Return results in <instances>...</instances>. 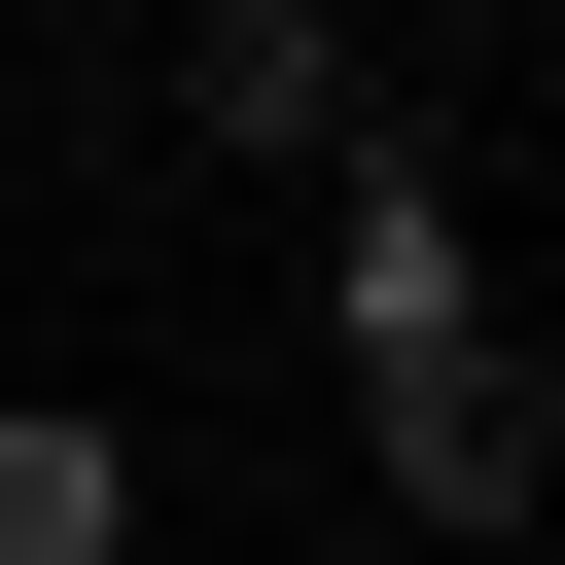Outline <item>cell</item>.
<instances>
[{
	"label": "cell",
	"mask_w": 565,
	"mask_h": 565,
	"mask_svg": "<svg viewBox=\"0 0 565 565\" xmlns=\"http://www.w3.org/2000/svg\"><path fill=\"white\" fill-rule=\"evenodd\" d=\"M318 353H353V388H459V353H530V318H494V247H459V177H424V141H353V177H318Z\"/></svg>",
	"instance_id": "cell-1"
},
{
	"label": "cell",
	"mask_w": 565,
	"mask_h": 565,
	"mask_svg": "<svg viewBox=\"0 0 565 565\" xmlns=\"http://www.w3.org/2000/svg\"><path fill=\"white\" fill-rule=\"evenodd\" d=\"M177 141H212V177H353V141H388V71H353L318 0H177Z\"/></svg>",
	"instance_id": "cell-2"
},
{
	"label": "cell",
	"mask_w": 565,
	"mask_h": 565,
	"mask_svg": "<svg viewBox=\"0 0 565 565\" xmlns=\"http://www.w3.org/2000/svg\"><path fill=\"white\" fill-rule=\"evenodd\" d=\"M353 459H388V530H424V565H494L565 424H530V353H459V388H353Z\"/></svg>",
	"instance_id": "cell-3"
},
{
	"label": "cell",
	"mask_w": 565,
	"mask_h": 565,
	"mask_svg": "<svg viewBox=\"0 0 565 565\" xmlns=\"http://www.w3.org/2000/svg\"><path fill=\"white\" fill-rule=\"evenodd\" d=\"M0 565H141V424L106 388H0Z\"/></svg>",
	"instance_id": "cell-4"
}]
</instances>
